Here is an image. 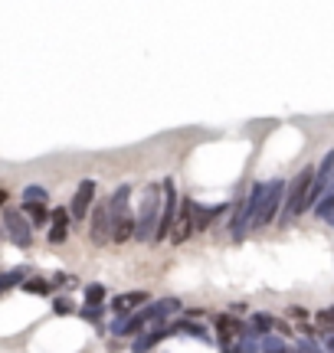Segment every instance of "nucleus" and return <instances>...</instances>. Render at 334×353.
Segmentation results:
<instances>
[{"label": "nucleus", "instance_id": "nucleus-1", "mask_svg": "<svg viewBox=\"0 0 334 353\" xmlns=\"http://www.w3.org/2000/svg\"><path fill=\"white\" fill-rule=\"evenodd\" d=\"M161 210H164V183H148L141 196V210H138V232H135L138 242H155Z\"/></svg>", "mask_w": 334, "mask_h": 353}, {"label": "nucleus", "instance_id": "nucleus-2", "mask_svg": "<svg viewBox=\"0 0 334 353\" xmlns=\"http://www.w3.org/2000/svg\"><path fill=\"white\" fill-rule=\"evenodd\" d=\"M311 183H315V167H305V170L288 183V190H285L282 216H279V226H288L295 216L305 213V200H308V193H311Z\"/></svg>", "mask_w": 334, "mask_h": 353}, {"label": "nucleus", "instance_id": "nucleus-3", "mask_svg": "<svg viewBox=\"0 0 334 353\" xmlns=\"http://www.w3.org/2000/svg\"><path fill=\"white\" fill-rule=\"evenodd\" d=\"M285 180H269V187H266V196L259 203V213L253 216V229H266L272 226L279 216H282V206H285Z\"/></svg>", "mask_w": 334, "mask_h": 353}, {"label": "nucleus", "instance_id": "nucleus-4", "mask_svg": "<svg viewBox=\"0 0 334 353\" xmlns=\"http://www.w3.org/2000/svg\"><path fill=\"white\" fill-rule=\"evenodd\" d=\"M180 193L174 187V180H164V210H161V223H157V236L155 242L161 239H170V232H174V223H177V213H180Z\"/></svg>", "mask_w": 334, "mask_h": 353}, {"label": "nucleus", "instance_id": "nucleus-5", "mask_svg": "<svg viewBox=\"0 0 334 353\" xmlns=\"http://www.w3.org/2000/svg\"><path fill=\"white\" fill-rule=\"evenodd\" d=\"M3 226H7V232H10V239L20 245V249H30L33 245V223L26 219L20 210H3Z\"/></svg>", "mask_w": 334, "mask_h": 353}, {"label": "nucleus", "instance_id": "nucleus-6", "mask_svg": "<svg viewBox=\"0 0 334 353\" xmlns=\"http://www.w3.org/2000/svg\"><path fill=\"white\" fill-rule=\"evenodd\" d=\"M89 239L95 242V245H105V242H112V213H108V203H95V206H92Z\"/></svg>", "mask_w": 334, "mask_h": 353}, {"label": "nucleus", "instance_id": "nucleus-7", "mask_svg": "<svg viewBox=\"0 0 334 353\" xmlns=\"http://www.w3.org/2000/svg\"><path fill=\"white\" fill-rule=\"evenodd\" d=\"M193 213H197V203H193L190 196H184L180 213H177V223H174V232H170V242H174V245L187 242L193 232H197V219H193Z\"/></svg>", "mask_w": 334, "mask_h": 353}, {"label": "nucleus", "instance_id": "nucleus-8", "mask_svg": "<svg viewBox=\"0 0 334 353\" xmlns=\"http://www.w3.org/2000/svg\"><path fill=\"white\" fill-rule=\"evenodd\" d=\"M92 206H95V180H82L76 187V196H72V203H69V213H72V219H86V216L92 213Z\"/></svg>", "mask_w": 334, "mask_h": 353}, {"label": "nucleus", "instance_id": "nucleus-9", "mask_svg": "<svg viewBox=\"0 0 334 353\" xmlns=\"http://www.w3.org/2000/svg\"><path fill=\"white\" fill-rule=\"evenodd\" d=\"M144 304H148V291H125V294L112 298V311H115V317H131Z\"/></svg>", "mask_w": 334, "mask_h": 353}, {"label": "nucleus", "instance_id": "nucleus-10", "mask_svg": "<svg viewBox=\"0 0 334 353\" xmlns=\"http://www.w3.org/2000/svg\"><path fill=\"white\" fill-rule=\"evenodd\" d=\"M167 337H170V327H148L144 334H138V337L131 341V353H151L155 347H161Z\"/></svg>", "mask_w": 334, "mask_h": 353}, {"label": "nucleus", "instance_id": "nucleus-11", "mask_svg": "<svg viewBox=\"0 0 334 353\" xmlns=\"http://www.w3.org/2000/svg\"><path fill=\"white\" fill-rule=\"evenodd\" d=\"M69 219H72V213L66 210V206H56L50 216V232H46V239L52 242V245H59V242L69 239Z\"/></svg>", "mask_w": 334, "mask_h": 353}, {"label": "nucleus", "instance_id": "nucleus-12", "mask_svg": "<svg viewBox=\"0 0 334 353\" xmlns=\"http://www.w3.org/2000/svg\"><path fill=\"white\" fill-rule=\"evenodd\" d=\"M128 203H131V183H121V187H118L115 193L108 196V213H112V226H115V223H121V219L131 213Z\"/></svg>", "mask_w": 334, "mask_h": 353}, {"label": "nucleus", "instance_id": "nucleus-13", "mask_svg": "<svg viewBox=\"0 0 334 353\" xmlns=\"http://www.w3.org/2000/svg\"><path fill=\"white\" fill-rule=\"evenodd\" d=\"M151 311H155V327H164L167 317L180 314L184 304H180V298H157V301L151 304Z\"/></svg>", "mask_w": 334, "mask_h": 353}, {"label": "nucleus", "instance_id": "nucleus-14", "mask_svg": "<svg viewBox=\"0 0 334 353\" xmlns=\"http://www.w3.org/2000/svg\"><path fill=\"white\" fill-rule=\"evenodd\" d=\"M170 334H190L193 341H200V343H213V337H210V330H206L204 324H197V321H187V317H180L177 324L170 327Z\"/></svg>", "mask_w": 334, "mask_h": 353}, {"label": "nucleus", "instance_id": "nucleus-15", "mask_svg": "<svg viewBox=\"0 0 334 353\" xmlns=\"http://www.w3.org/2000/svg\"><path fill=\"white\" fill-rule=\"evenodd\" d=\"M20 213L33 223V226H43V223H50V216H52V210H46L43 203H23L20 206Z\"/></svg>", "mask_w": 334, "mask_h": 353}, {"label": "nucleus", "instance_id": "nucleus-16", "mask_svg": "<svg viewBox=\"0 0 334 353\" xmlns=\"http://www.w3.org/2000/svg\"><path fill=\"white\" fill-rule=\"evenodd\" d=\"M253 330H256V337H269L272 330H275V317L256 311V314H253Z\"/></svg>", "mask_w": 334, "mask_h": 353}, {"label": "nucleus", "instance_id": "nucleus-17", "mask_svg": "<svg viewBox=\"0 0 334 353\" xmlns=\"http://www.w3.org/2000/svg\"><path fill=\"white\" fill-rule=\"evenodd\" d=\"M105 298H108V288H105V285H99V281L86 285V304H92V307H102Z\"/></svg>", "mask_w": 334, "mask_h": 353}, {"label": "nucleus", "instance_id": "nucleus-18", "mask_svg": "<svg viewBox=\"0 0 334 353\" xmlns=\"http://www.w3.org/2000/svg\"><path fill=\"white\" fill-rule=\"evenodd\" d=\"M52 288H56V285H50L46 278H26L23 281V291H30V294H50Z\"/></svg>", "mask_w": 334, "mask_h": 353}, {"label": "nucleus", "instance_id": "nucleus-19", "mask_svg": "<svg viewBox=\"0 0 334 353\" xmlns=\"http://www.w3.org/2000/svg\"><path fill=\"white\" fill-rule=\"evenodd\" d=\"M315 216H318V219H324V223H331V219H334V190L324 196L322 203H318V206H315Z\"/></svg>", "mask_w": 334, "mask_h": 353}, {"label": "nucleus", "instance_id": "nucleus-20", "mask_svg": "<svg viewBox=\"0 0 334 353\" xmlns=\"http://www.w3.org/2000/svg\"><path fill=\"white\" fill-rule=\"evenodd\" d=\"M20 281H26V272H23V268H17V272H7V275H0V294H3V291H10L13 285H20Z\"/></svg>", "mask_w": 334, "mask_h": 353}, {"label": "nucleus", "instance_id": "nucleus-21", "mask_svg": "<svg viewBox=\"0 0 334 353\" xmlns=\"http://www.w3.org/2000/svg\"><path fill=\"white\" fill-rule=\"evenodd\" d=\"M79 317H86L89 324H95V327H102V307H92V304H82V311H79Z\"/></svg>", "mask_w": 334, "mask_h": 353}, {"label": "nucleus", "instance_id": "nucleus-22", "mask_svg": "<svg viewBox=\"0 0 334 353\" xmlns=\"http://www.w3.org/2000/svg\"><path fill=\"white\" fill-rule=\"evenodd\" d=\"M50 200V193L43 187H26L23 190V203H46Z\"/></svg>", "mask_w": 334, "mask_h": 353}, {"label": "nucleus", "instance_id": "nucleus-23", "mask_svg": "<svg viewBox=\"0 0 334 353\" xmlns=\"http://www.w3.org/2000/svg\"><path fill=\"white\" fill-rule=\"evenodd\" d=\"M52 311H56L59 317L76 314V307H72V301H69V298H56V301H52Z\"/></svg>", "mask_w": 334, "mask_h": 353}, {"label": "nucleus", "instance_id": "nucleus-24", "mask_svg": "<svg viewBox=\"0 0 334 353\" xmlns=\"http://www.w3.org/2000/svg\"><path fill=\"white\" fill-rule=\"evenodd\" d=\"M295 353H322V347L315 341H298L295 343Z\"/></svg>", "mask_w": 334, "mask_h": 353}, {"label": "nucleus", "instance_id": "nucleus-25", "mask_svg": "<svg viewBox=\"0 0 334 353\" xmlns=\"http://www.w3.org/2000/svg\"><path fill=\"white\" fill-rule=\"evenodd\" d=\"M288 317H295V321H308V311H305V307H288Z\"/></svg>", "mask_w": 334, "mask_h": 353}, {"label": "nucleus", "instance_id": "nucleus-26", "mask_svg": "<svg viewBox=\"0 0 334 353\" xmlns=\"http://www.w3.org/2000/svg\"><path fill=\"white\" fill-rule=\"evenodd\" d=\"M7 206V190H0V210Z\"/></svg>", "mask_w": 334, "mask_h": 353}, {"label": "nucleus", "instance_id": "nucleus-27", "mask_svg": "<svg viewBox=\"0 0 334 353\" xmlns=\"http://www.w3.org/2000/svg\"><path fill=\"white\" fill-rule=\"evenodd\" d=\"M324 341H328V350L334 353V334H328V337H324Z\"/></svg>", "mask_w": 334, "mask_h": 353}, {"label": "nucleus", "instance_id": "nucleus-28", "mask_svg": "<svg viewBox=\"0 0 334 353\" xmlns=\"http://www.w3.org/2000/svg\"><path fill=\"white\" fill-rule=\"evenodd\" d=\"M331 190H334V180H331Z\"/></svg>", "mask_w": 334, "mask_h": 353}, {"label": "nucleus", "instance_id": "nucleus-29", "mask_svg": "<svg viewBox=\"0 0 334 353\" xmlns=\"http://www.w3.org/2000/svg\"><path fill=\"white\" fill-rule=\"evenodd\" d=\"M331 226H334V219H331Z\"/></svg>", "mask_w": 334, "mask_h": 353}]
</instances>
